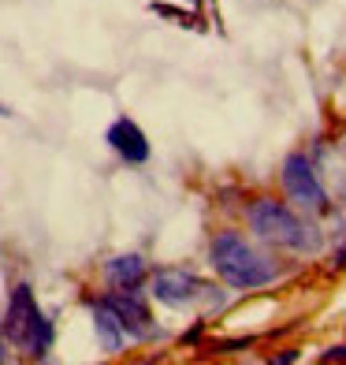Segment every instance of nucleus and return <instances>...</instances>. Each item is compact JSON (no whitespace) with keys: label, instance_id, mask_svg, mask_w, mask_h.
<instances>
[{"label":"nucleus","instance_id":"nucleus-1","mask_svg":"<svg viewBox=\"0 0 346 365\" xmlns=\"http://www.w3.org/2000/svg\"><path fill=\"white\" fill-rule=\"evenodd\" d=\"M209 257H212V269L220 272V279L227 287L253 291V287H265L276 279V264L261 250H253L238 231H220V235L212 239Z\"/></svg>","mask_w":346,"mask_h":365},{"label":"nucleus","instance_id":"nucleus-2","mask_svg":"<svg viewBox=\"0 0 346 365\" xmlns=\"http://www.w3.org/2000/svg\"><path fill=\"white\" fill-rule=\"evenodd\" d=\"M246 220H250L257 239H265L272 246H283V250L309 254V250H317V246H320L317 227H309L302 217H294L283 202H272V197L253 202L250 212H246Z\"/></svg>","mask_w":346,"mask_h":365},{"label":"nucleus","instance_id":"nucleus-3","mask_svg":"<svg viewBox=\"0 0 346 365\" xmlns=\"http://www.w3.org/2000/svg\"><path fill=\"white\" fill-rule=\"evenodd\" d=\"M4 336L19 346V351L41 358L48 346H53V321L41 313L34 291L26 284H19L11 291V302H8V313H4Z\"/></svg>","mask_w":346,"mask_h":365},{"label":"nucleus","instance_id":"nucleus-4","mask_svg":"<svg viewBox=\"0 0 346 365\" xmlns=\"http://www.w3.org/2000/svg\"><path fill=\"white\" fill-rule=\"evenodd\" d=\"M283 190H287V197L294 205H302L309 212H324L327 209V194L320 187L317 172H313L309 157H302V153H290L283 160Z\"/></svg>","mask_w":346,"mask_h":365},{"label":"nucleus","instance_id":"nucleus-5","mask_svg":"<svg viewBox=\"0 0 346 365\" xmlns=\"http://www.w3.org/2000/svg\"><path fill=\"white\" fill-rule=\"evenodd\" d=\"M150 291H153L157 302H164V306H190L194 298L201 294V284H197L190 272H183V269H160L153 276Z\"/></svg>","mask_w":346,"mask_h":365},{"label":"nucleus","instance_id":"nucleus-6","mask_svg":"<svg viewBox=\"0 0 346 365\" xmlns=\"http://www.w3.org/2000/svg\"><path fill=\"white\" fill-rule=\"evenodd\" d=\"M105 138H108V145H112L127 164H145V160H150V142H145L142 127H138L135 120H127V115H120V120L108 127Z\"/></svg>","mask_w":346,"mask_h":365},{"label":"nucleus","instance_id":"nucleus-7","mask_svg":"<svg viewBox=\"0 0 346 365\" xmlns=\"http://www.w3.org/2000/svg\"><path fill=\"white\" fill-rule=\"evenodd\" d=\"M105 302L112 306V313L120 317V324H123V331L130 339H145L153 331V317H150V309H145V302L142 298H135L130 291H120V294H108Z\"/></svg>","mask_w":346,"mask_h":365},{"label":"nucleus","instance_id":"nucleus-8","mask_svg":"<svg viewBox=\"0 0 346 365\" xmlns=\"http://www.w3.org/2000/svg\"><path fill=\"white\" fill-rule=\"evenodd\" d=\"M90 309H93V331H97V343H101L108 354H120V351H123V339H127V331H123L120 317L112 313V306L105 302V298H97Z\"/></svg>","mask_w":346,"mask_h":365},{"label":"nucleus","instance_id":"nucleus-9","mask_svg":"<svg viewBox=\"0 0 346 365\" xmlns=\"http://www.w3.org/2000/svg\"><path fill=\"white\" fill-rule=\"evenodd\" d=\"M105 276H108V284L135 291V287L142 284V276H145V261H142L138 254H120V257H108V261H105Z\"/></svg>","mask_w":346,"mask_h":365},{"label":"nucleus","instance_id":"nucleus-10","mask_svg":"<svg viewBox=\"0 0 346 365\" xmlns=\"http://www.w3.org/2000/svg\"><path fill=\"white\" fill-rule=\"evenodd\" d=\"M320 361H346V346H332V351H324Z\"/></svg>","mask_w":346,"mask_h":365},{"label":"nucleus","instance_id":"nucleus-11","mask_svg":"<svg viewBox=\"0 0 346 365\" xmlns=\"http://www.w3.org/2000/svg\"><path fill=\"white\" fill-rule=\"evenodd\" d=\"M335 264H339V269H346V242L339 246V254H335Z\"/></svg>","mask_w":346,"mask_h":365},{"label":"nucleus","instance_id":"nucleus-12","mask_svg":"<svg viewBox=\"0 0 346 365\" xmlns=\"http://www.w3.org/2000/svg\"><path fill=\"white\" fill-rule=\"evenodd\" d=\"M0 115H8V108H4V105H0Z\"/></svg>","mask_w":346,"mask_h":365}]
</instances>
